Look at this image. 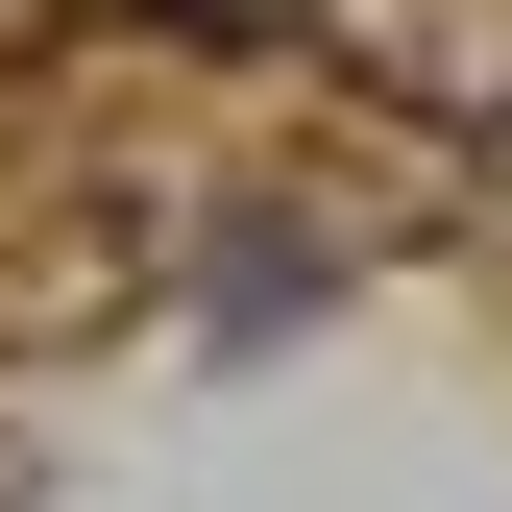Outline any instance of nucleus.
<instances>
[{"instance_id": "obj_1", "label": "nucleus", "mask_w": 512, "mask_h": 512, "mask_svg": "<svg viewBox=\"0 0 512 512\" xmlns=\"http://www.w3.org/2000/svg\"><path fill=\"white\" fill-rule=\"evenodd\" d=\"M317 293H342V244H293V220H220V269H196V317H220V342H293Z\"/></svg>"}]
</instances>
